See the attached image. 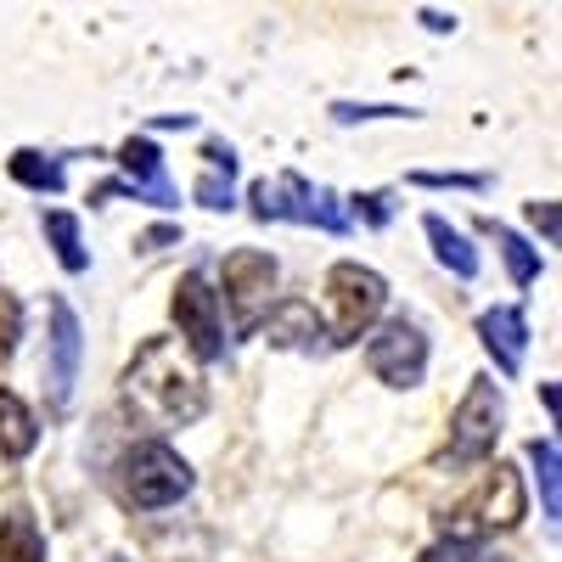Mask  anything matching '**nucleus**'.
<instances>
[{
  "instance_id": "6e6552de",
  "label": "nucleus",
  "mask_w": 562,
  "mask_h": 562,
  "mask_svg": "<svg viewBox=\"0 0 562 562\" xmlns=\"http://www.w3.org/2000/svg\"><path fill=\"white\" fill-rule=\"evenodd\" d=\"M276 259L259 254V248H237V254H225V304L231 315H237V326L248 333V326L265 321L270 310V293H276Z\"/></svg>"
},
{
  "instance_id": "dca6fc26",
  "label": "nucleus",
  "mask_w": 562,
  "mask_h": 562,
  "mask_svg": "<svg viewBox=\"0 0 562 562\" xmlns=\"http://www.w3.org/2000/svg\"><path fill=\"white\" fill-rule=\"evenodd\" d=\"M0 562H45V535L23 506L0 518Z\"/></svg>"
},
{
  "instance_id": "c85d7f7f",
  "label": "nucleus",
  "mask_w": 562,
  "mask_h": 562,
  "mask_svg": "<svg viewBox=\"0 0 562 562\" xmlns=\"http://www.w3.org/2000/svg\"><path fill=\"white\" fill-rule=\"evenodd\" d=\"M529 220L546 231V243H557V203H529Z\"/></svg>"
},
{
  "instance_id": "7ed1b4c3",
  "label": "nucleus",
  "mask_w": 562,
  "mask_h": 562,
  "mask_svg": "<svg viewBox=\"0 0 562 562\" xmlns=\"http://www.w3.org/2000/svg\"><path fill=\"white\" fill-rule=\"evenodd\" d=\"M524 512H529V501H524L518 467L495 461V473H490V484L479 490V501H473V506H461L456 518H445V535H450V546H473L479 529H518V524H524Z\"/></svg>"
},
{
  "instance_id": "ddd939ff",
  "label": "nucleus",
  "mask_w": 562,
  "mask_h": 562,
  "mask_svg": "<svg viewBox=\"0 0 562 562\" xmlns=\"http://www.w3.org/2000/svg\"><path fill=\"white\" fill-rule=\"evenodd\" d=\"M310 192L315 186L304 175H265L248 192V203L259 220H310Z\"/></svg>"
},
{
  "instance_id": "aec40b11",
  "label": "nucleus",
  "mask_w": 562,
  "mask_h": 562,
  "mask_svg": "<svg viewBox=\"0 0 562 562\" xmlns=\"http://www.w3.org/2000/svg\"><path fill=\"white\" fill-rule=\"evenodd\" d=\"M529 461L540 467V501H546V524L557 529V518H562V456H557V445H551V439H535V445H529Z\"/></svg>"
},
{
  "instance_id": "0eeeda50",
  "label": "nucleus",
  "mask_w": 562,
  "mask_h": 562,
  "mask_svg": "<svg viewBox=\"0 0 562 562\" xmlns=\"http://www.w3.org/2000/svg\"><path fill=\"white\" fill-rule=\"evenodd\" d=\"M175 310V326H180V349H192L203 360H220L225 355V338H220V293L209 288V276L192 270V276H180V288L169 299Z\"/></svg>"
},
{
  "instance_id": "6ab92c4d",
  "label": "nucleus",
  "mask_w": 562,
  "mask_h": 562,
  "mask_svg": "<svg viewBox=\"0 0 562 562\" xmlns=\"http://www.w3.org/2000/svg\"><path fill=\"white\" fill-rule=\"evenodd\" d=\"M7 169H12L18 186H29V192H40V198H45V192H52V198L63 192V164H57V158H45V153H34V147L12 153Z\"/></svg>"
},
{
  "instance_id": "f8f14e48",
  "label": "nucleus",
  "mask_w": 562,
  "mask_h": 562,
  "mask_svg": "<svg viewBox=\"0 0 562 562\" xmlns=\"http://www.w3.org/2000/svg\"><path fill=\"white\" fill-rule=\"evenodd\" d=\"M119 164H124V175H130V186L124 192H135V198H147V203H158V209H175V186H169V175H164V153L153 147V140H124L119 147Z\"/></svg>"
},
{
  "instance_id": "20e7f679",
  "label": "nucleus",
  "mask_w": 562,
  "mask_h": 562,
  "mask_svg": "<svg viewBox=\"0 0 562 562\" xmlns=\"http://www.w3.org/2000/svg\"><path fill=\"white\" fill-rule=\"evenodd\" d=\"M186 490H192V467H186L169 445L147 439V445H135V450L124 456V495H130L135 506L158 512V506H175Z\"/></svg>"
},
{
  "instance_id": "393cba45",
  "label": "nucleus",
  "mask_w": 562,
  "mask_h": 562,
  "mask_svg": "<svg viewBox=\"0 0 562 562\" xmlns=\"http://www.w3.org/2000/svg\"><path fill=\"white\" fill-rule=\"evenodd\" d=\"M411 180L416 186H434V192H445V186H456V192H484V186H490L484 175H439V169H416Z\"/></svg>"
},
{
  "instance_id": "4468645a",
  "label": "nucleus",
  "mask_w": 562,
  "mask_h": 562,
  "mask_svg": "<svg viewBox=\"0 0 562 562\" xmlns=\"http://www.w3.org/2000/svg\"><path fill=\"white\" fill-rule=\"evenodd\" d=\"M34 445H40V422H34V411H29L12 389H0V456H7V461H23Z\"/></svg>"
},
{
  "instance_id": "412c9836",
  "label": "nucleus",
  "mask_w": 562,
  "mask_h": 562,
  "mask_svg": "<svg viewBox=\"0 0 562 562\" xmlns=\"http://www.w3.org/2000/svg\"><path fill=\"white\" fill-rule=\"evenodd\" d=\"M310 220L321 231H333V237H344V231H349V214L338 209V192H326V186H315V192H310Z\"/></svg>"
},
{
  "instance_id": "39448f33",
  "label": "nucleus",
  "mask_w": 562,
  "mask_h": 562,
  "mask_svg": "<svg viewBox=\"0 0 562 562\" xmlns=\"http://www.w3.org/2000/svg\"><path fill=\"white\" fill-rule=\"evenodd\" d=\"M366 366L383 389H416L422 378H428V338H422V326L405 321V315L378 326L371 344H366Z\"/></svg>"
},
{
  "instance_id": "9d476101",
  "label": "nucleus",
  "mask_w": 562,
  "mask_h": 562,
  "mask_svg": "<svg viewBox=\"0 0 562 562\" xmlns=\"http://www.w3.org/2000/svg\"><path fill=\"white\" fill-rule=\"evenodd\" d=\"M479 338H484V349L495 355L501 378H518V371H524V349H529V321H524V310H518V304L484 310V315H479Z\"/></svg>"
},
{
  "instance_id": "423d86ee",
  "label": "nucleus",
  "mask_w": 562,
  "mask_h": 562,
  "mask_svg": "<svg viewBox=\"0 0 562 562\" xmlns=\"http://www.w3.org/2000/svg\"><path fill=\"white\" fill-rule=\"evenodd\" d=\"M501 422H506V400L490 378H479L450 416V456L456 461H484L501 439Z\"/></svg>"
},
{
  "instance_id": "5701e85b",
  "label": "nucleus",
  "mask_w": 562,
  "mask_h": 562,
  "mask_svg": "<svg viewBox=\"0 0 562 562\" xmlns=\"http://www.w3.org/2000/svg\"><path fill=\"white\" fill-rule=\"evenodd\" d=\"M192 198H198L203 209H214V214H220V209H237V192H231L225 175H203V180L192 186Z\"/></svg>"
},
{
  "instance_id": "cd10ccee",
  "label": "nucleus",
  "mask_w": 562,
  "mask_h": 562,
  "mask_svg": "<svg viewBox=\"0 0 562 562\" xmlns=\"http://www.w3.org/2000/svg\"><path fill=\"white\" fill-rule=\"evenodd\" d=\"M203 158L214 164V175H237V147H225V140H209V147H203Z\"/></svg>"
},
{
  "instance_id": "c756f323",
  "label": "nucleus",
  "mask_w": 562,
  "mask_h": 562,
  "mask_svg": "<svg viewBox=\"0 0 562 562\" xmlns=\"http://www.w3.org/2000/svg\"><path fill=\"white\" fill-rule=\"evenodd\" d=\"M422 29H428V34H456V18H445V12H422Z\"/></svg>"
},
{
  "instance_id": "4be33fe9",
  "label": "nucleus",
  "mask_w": 562,
  "mask_h": 562,
  "mask_svg": "<svg viewBox=\"0 0 562 562\" xmlns=\"http://www.w3.org/2000/svg\"><path fill=\"white\" fill-rule=\"evenodd\" d=\"M18 333H23V304L0 288V360H7L18 349Z\"/></svg>"
},
{
  "instance_id": "9b49d317",
  "label": "nucleus",
  "mask_w": 562,
  "mask_h": 562,
  "mask_svg": "<svg viewBox=\"0 0 562 562\" xmlns=\"http://www.w3.org/2000/svg\"><path fill=\"white\" fill-rule=\"evenodd\" d=\"M326 333H321V315H315V304H304V299H281V304H270L265 310V344L270 349H299V355H315V344H321Z\"/></svg>"
},
{
  "instance_id": "bb28decb",
  "label": "nucleus",
  "mask_w": 562,
  "mask_h": 562,
  "mask_svg": "<svg viewBox=\"0 0 562 562\" xmlns=\"http://www.w3.org/2000/svg\"><path fill=\"white\" fill-rule=\"evenodd\" d=\"M169 243H180V225H153V231H140V237H135L140 254H158V248H169Z\"/></svg>"
},
{
  "instance_id": "a878e982",
  "label": "nucleus",
  "mask_w": 562,
  "mask_h": 562,
  "mask_svg": "<svg viewBox=\"0 0 562 562\" xmlns=\"http://www.w3.org/2000/svg\"><path fill=\"white\" fill-rule=\"evenodd\" d=\"M355 214L366 225H389L394 220V203H389V192H366V198H355Z\"/></svg>"
},
{
  "instance_id": "1a4fd4ad",
  "label": "nucleus",
  "mask_w": 562,
  "mask_h": 562,
  "mask_svg": "<svg viewBox=\"0 0 562 562\" xmlns=\"http://www.w3.org/2000/svg\"><path fill=\"white\" fill-rule=\"evenodd\" d=\"M79 360H85V333L68 299H52V360H45V389H52V411H68L74 383H79Z\"/></svg>"
},
{
  "instance_id": "a211bd4d",
  "label": "nucleus",
  "mask_w": 562,
  "mask_h": 562,
  "mask_svg": "<svg viewBox=\"0 0 562 562\" xmlns=\"http://www.w3.org/2000/svg\"><path fill=\"white\" fill-rule=\"evenodd\" d=\"M45 237H52L57 265H63L68 276H85V270H90V254H85V243H79V220H74V214L52 209V214H45Z\"/></svg>"
},
{
  "instance_id": "f3484780",
  "label": "nucleus",
  "mask_w": 562,
  "mask_h": 562,
  "mask_svg": "<svg viewBox=\"0 0 562 562\" xmlns=\"http://www.w3.org/2000/svg\"><path fill=\"white\" fill-rule=\"evenodd\" d=\"M484 231L495 237V248H501V259H506V270H512V281H518V288L540 281V254L518 237V231H512V225H495V220H484Z\"/></svg>"
},
{
  "instance_id": "b1692460",
  "label": "nucleus",
  "mask_w": 562,
  "mask_h": 562,
  "mask_svg": "<svg viewBox=\"0 0 562 562\" xmlns=\"http://www.w3.org/2000/svg\"><path fill=\"white\" fill-rule=\"evenodd\" d=\"M338 124H360V119H411V108H383V102H338L333 108Z\"/></svg>"
},
{
  "instance_id": "f257e3e1",
  "label": "nucleus",
  "mask_w": 562,
  "mask_h": 562,
  "mask_svg": "<svg viewBox=\"0 0 562 562\" xmlns=\"http://www.w3.org/2000/svg\"><path fill=\"white\" fill-rule=\"evenodd\" d=\"M124 389L147 416H158L164 428H192V422L209 411L203 371L180 349V338H147L140 344L130 371H124Z\"/></svg>"
},
{
  "instance_id": "f03ea898",
  "label": "nucleus",
  "mask_w": 562,
  "mask_h": 562,
  "mask_svg": "<svg viewBox=\"0 0 562 562\" xmlns=\"http://www.w3.org/2000/svg\"><path fill=\"white\" fill-rule=\"evenodd\" d=\"M383 304H389V281L371 265L344 259L326 270V333H333V344H360L371 321L383 315Z\"/></svg>"
},
{
  "instance_id": "2eb2a0df",
  "label": "nucleus",
  "mask_w": 562,
  "mask_h": 562,
  "mask_svg": "<svg viewBox=\"0 0 562 562\" xmlns=\"http://www.w3.org/2000/svg\"><path fill=\"white\" fill-rule=\"evenodd\" d=\"M422 231H428V243H434V254H439L445 270H456L461 281H473V276H479V248L467 243L445 214H428V220H422Z\"/></svg>"
},
{
  "instance_id": "7c9ffc66",
  "label": "nucleus",
  "mask_w": 562,
  "mask_h": 562,
  "mask_svg": "<svg viewBox=\"0 0 562 562\" xmlns=\"http://www.w3.org/2000/svg\"><path fill=\"white\" fill-rule=\"evenodd\" d=\"M113 562H130V557H113Z\"/></svg>"
}]
</instances>
